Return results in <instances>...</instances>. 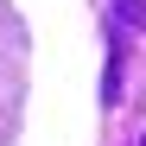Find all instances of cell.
Returning <instances> with one entry per match:
<instances>
[{"instance_id":"2","label":"cell","mask_w":146,"mask_h":146,"mask_svg":"<svg viewBox=\"0 0 146 146\" xmlns=\"http://www.w3.org/2000/svg\"><path fill=\"white\" fill-rule=\"evenodd\" d=\"M102 102H121V51L108 57V83H102Z\"/></svg>"},{"instance_id":"1","label":"cell","mask_w":146,"mask_h":146,"mask_svg":"<svg viewBox=\"0 0 146 146\" xmlns=\"http://www.w3.org/2000/svg\"><path fill=\"white\" fill-rule=\"evenodd\" d=\"M114 19L121 32H146V0H114Z\"/></svg>"}]
</instances>
